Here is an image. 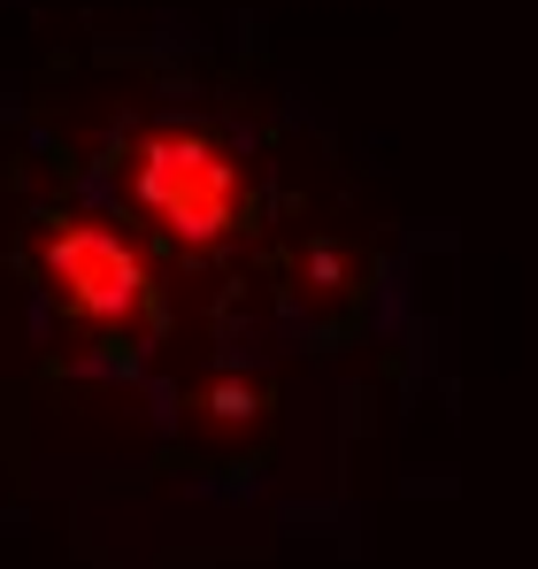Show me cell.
Returning a JSON list of instances; mask_svg holds the SVG:
<instances>
[{
	"instance_id": "2",
	"label": "cell",
	"mask_w": 538,
	"mask_h": 569,
	"mask_svg": "<svg viewBox=\"0 0 538 569\" xmlns=\"http://www.w3.org/2000/svg\"><path fill=\"white\" fill-rule=\"evenodd\" d=\"M39 270L54 284V300L78 316V323H100V331H123L147 316V262L123 231L92 223V216H62L47 239H39Z\"/></svg>"
},
{
	"instance_id": "1",
	"label": "cell",
	"mask_w": 538,
	"mask_h": 569,
	"mask_svg": "<svg viewBox=\"0 0 538 569\" xmlns=\"http://www.w3.org/2000/svg\"><path fill=\"white\" fill-rule=\"evenodd\" d=\"M131 200L178 239L185 254H208L247 223V170L200 123H162L131 154Z\"/></svg>"
},
{
	"instance_id": "3",
	"label": "cell",
	"mask_w": 538,
	"mask_h": 569,
	"mask_svg": "<svg viewBox=\"0 0 538 569\" xmlns=\"http://www.w3.org/2000/svg\"><path fill=\"white\" fill-rule=\"evenodd\" d=\"M208 400H216V416H231V423H239V416H255V408H247V392H239V385H216V392H208Z\"/></svg>"
}]
</instances>
